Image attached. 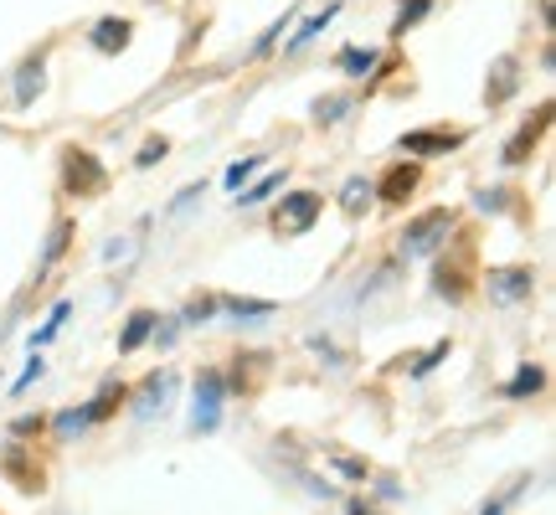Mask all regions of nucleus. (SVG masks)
Returning a JSON list of instances; mask_svg holds the SVG:
<instances>
[{"mask_svg": "<svg viewBox=\"0 0 556 515\" xmlns=\"http://www.w3.org/2000/svg\"><path fill=\"white\" fill-rule=\"evenodd\" d=\"M377 197V191H371V186H366V180H345V191H340V206H345V212H351V217H356V212H366V201Z\"/></svg>", "mask_w": 556, "mask_h": 515, "instance_id": "nucleus-16", "label": "nucleus"}, {"mask_svg": "<svg viewBox=\"0 0 556 515\" xmlns=\"http://www.w3.org/2000/svg\"><path fill=\"white\" fill-rule=\"evenodd\" d=\"M433 284H438V294L443 299H464L469 294V263H454V268L443 263V268L433 274Z\"/></svg>", "mask_w": 556, "mask_h": 515, "instance_id": "nucleus-12", "label": "nucleus"}, {"mask_svg": "<svg viewBox=\"0 0 556 515\" xmlns=\"http://www.w3.org/2000/svg\"><path fill=\"white\" fill-rule=\"evenodd\" d=\"M155 325H160V319L150 315V310H135V315H129V325H124V336H119V351H124V356H129V351H139L144 340L155 336Z\"/></svg>", "mask_w": 556, "mask_h": 515, "instance_id": "nucleus-11", "label": "nucleus"}, {"mask_svg": "<svg viewBox=\"0 0 556 515\" xmlns=\"http://www.w3.org/2000/svg\"><path fill=\"white\" fill-rule=\"evenodd\" d=\"M212 310H217L212 299H191V304H186V315H180V319H186V325H201V319L212 315Z\"/></svg>", "mask_w": 556, "mask_h": 515, "instance_id": "nucleus-25", "label": "nucleus"}, {"mask_svg": "<svg viewBox=\"0 0 556 515\" xmlns=\"http://www.w3.org/2000/svg\"><path fill=\"white\" fill-rule=\"evenodd\" d=\"M417 180H422V171H417V160H402V165H392V171H387V180H381V191H377V197L397 206V201H407V197L417 191Z\"/></svg>", "mask_w": 556, "mask_h": 515, "instance_id": "nucleus-6", "label": "nucleus"}, {"mask_svg": "<svg viewBox=\"0 0 556 515\" xmlns=\"http://www.w3.org/2000/svg\"><path fill=\"white\" fill-rule=\"evenodd\" d=\"M165 150H170V145H165V139H150V145H144V150H139V165H155V160L165 155Z\"/></svg>", "mask_w": 556, "mask_h": 515, "instance_id": "nucleus-28", "label": "nucleus"}, {"mask_svg": "<svg viewBox=\"0 0 556 515\" xmlns=\"http://www.w3.org/2000/svg\"><path fill=\"white\" fill-rule=\"evenodd\" d=\"M227 310H232L238 319H268L274 315V304H268V299H227Z\"/></svg>", "mask_w": 556, "mask_h": 515, "instance_id": "nucleus-17", "label": "nucleus"}, {"mask_svg": "<svg viewBox=\"0 0 556 515\" xmlns=\"http://www.w3.org/2000/svg\"><path fill=\"white\" fill-rule=\"evenodd\" d=\"M531 268H495L490 274V299H500V304H520V299H531Z\"/></svg>", "mask_w": 556, "mask_h": 515, "instance_id": "nucleus-5", "label": "nucleus"}, {"mask_svg": "<svg viewBox=\"0 0 556 515\" xmlns=\"http://www.w3.org/2000/svg\"><path fill=\"white\" fill-rule=\"evenodd\" d=\"M253 171H258V160H238V165L227 171V186H242V180L253 176Z\"/></svg>", "mask_w": 556, "mask_h": 515, "instance_id": "nucleus-26", "label": "nucleus"}, {"mask_svg": "<svg viewBox=\"0 0 556 515\" xmlns=\"http://www.w3.org/2000/svg\"><path fill=\"white\" fill-rule=\"evenodd\" d=\"M176 397V377H150L144 381V392H139V402H135V417H155V413H165V402Z\"/></svg>", "mask_w": 556, "mask_h": 515, "instance_id": "nucleus-8", "label": "nucleus"}, {"mask_svg": "<svg viewBox=\"0 0 556 515\" xmlns=\"http://www.w3.org/2000/svg\"><path fill=\"white\" fill-rule=\"evenodd\" d=\"M0 469H5V475L16 479L21 490H41V464H31V459H26V449H16V443L5 449V459H0Z\"/></svg>", "mask_w": 556, "mask_h": 515, "instance_id": "nucleus-9", "label": "nucleus"}, {"mask_svg": "<svg viewBox=\"0 0 556 515\" xmlns=\"http://www.w3.org/2000/svg\"><path fill=\"white\" fill-rule=\"evenodd\" d=\"M443 356H448V340H438V346H433V351H428V356H422V361H417L413 372H417V377H428V372H433V366H438V361H443Z\"/></svg>", "mask_w": 556, "mask_h": 515, "instance_id": "nucleus-24", "label": "nucleus"}, {"mask_svg": "<svg viewBox=\"0 0 556 515\" xmlns=\"http://www.w3.org/2000/svg\"><path fill=\"white\" fill-rule=\"evenodd\" d=\"M330 16H336V5H330V11H325V16H315V21H304V26H299V37H294V41H289V47H304V41H309V37H319V32H325V21H330Z\"/></svg>", "mask_w": 556, "mask_h": 515, "instance_id": "nucleus-22", "label": "nucleus"}, {"mask_svg": "<svg viewBox=\"0 0 556 515\" xmlns=\"http://www.w3.org/2000/svg\"><path fill=\"white\" fill-rule=\"evenodd\" d=\"M546 120H552V109H536V120L526 124V129H520V135L510 139V145H505V165H520V160L536 150V139L546 135Z\"/></svg>", "mask_w": 556, "mask_h": 515, "instance_id": "nucleus-7", "label": "nucleus"}, {"mask_svg": "<svg viewBox=\"0 0 556 515\" xmlns=\"http://www.w3.org/2000/svg\"><path fill=\"white\" fill-rule=\"evenodd\" d=\"M422 11H428V0H413V5H407V11L397 16V32H407V26H413V21L422 16Z\"/></svg>", "mask_w": 556, "mask_h": 515, "instance_id": "nucleus-29", "label": "nucleus"}, {"mask_svg": "<svg viewBox=\"0 0 556 515\" xmlns=\"http://www.w3.org/2000/svg\"><path fill=\"white\" fill-rule=\"evenodd\" d=\"M119 402H124V387H103V392L93 397V402H88V417L99 423V417H109L114 407H119Z\"/></svg>", "mask_w": 556, "mask_h": 515, "instance_id": "nucleus-18", "label": "nucleus"}, {"mask_svg": "<svg viewBox=\"0 0 556 515\" xmlns=\"http://www.w3.org/2000/svg\"><path fill=\"white\" fill-rule=\"evenodd\" d=\"M546 387V372L541 366H520L516 377L505 381V397H531V392H541Z\"/></svg>", "mask_w": 556, "mask_h": 515, "instance_id": "nucleus-15", "label": "nucleus"}, {"mask_svg": "<svg viewBox=\"0 0 556 515\" xmlns=\"http://www.w3.org/2000/svg\"><path fill=\"white\" fill-rule=\"evenodd\" d=\"M336 469L351 479H366V464H361V459H336Z\"/></svg>", "mask_w": 556, "mask_h": 515, "instance_id": "nucleus-31", "label": "nucleus"}, {"mask_svg": "<svg viewBox=\"0 0 556 515\" xmlns=\"http://www.w3.org/2000/svg\"><path fill=\"white\" fill-rule=\"evenodd\" d=\"M454 233V217L448 212H422V217L407 222V233H402V253L407 258H433L443 242Z\"/></svg>", "mask_w": 556, "mask_h": 515, "instance_id": "nucleus-1", "label": "nucleus"}, {"mask_svg": "<svg viewBox=\"0 0 556 515\" xmlns=\"http://www.w3.org/2000/svg\"><path fill=\"white\" fill-rule=\"evenodd\" d=\"M315 217H319V197L315 191H294V197L278 206L274 227L283 233V238H299V233H309V227H315Z\"/></svg>", "mask_w": 556, "mask_h": 515, "instance_id": "nucleus-4", "label": "nucleus"}, {"mask_svg": "<svg viewBox=\"0 0 556 515\" xmlns=\"http://www.w3.org/2000/svg\"><path fill=\"white\" fill-rule=\"evenodd\" d=\"M309 351H319L325 361H336V366H340V351H336V346H330L325 336H309Z\"/></svg>", "mask_w": 556, "mask_h": 515, "instance_id": "nucleus-30", "label": "nucleus"}, {"mask_svg": "<svg viewBox=\"0 0 556 515\" xmlns=\"http://www.w3.org/2000/svg\"><path fill=\"white\" fill-rule=\"evenodd\" d=\"M62 180H67L73 197H99L103 186H109L103 165L88 155V150H67V155H62Z\"/></svg>", "mask_w": 556, "mask_h": 515, "instance_id": "nucleus-3", "label": "nucleus"}, {"mask_svg": "<svg viewBox=\"0 0 556 515\" xmlns=\"http://www.w3.org/2000/svg\"><path fill=\"white\" fill-rule=\"evenodd\" d=\"M41 377V356L31 361V366H26V372H21V381H16V392H26V387H31V381Z\"/></svg>", "mask_w": 556, "mask_h": 515, "instance_id": "nucleus-32", "label": "nucleus"}, {"mask_svg": "<svg viewBox=\"0 0 556 515\" xmlns=\"http://www.w3.org/2000/svg\"><path fill=\"white\" fill-rule=\"evenodd\" d=\"M129 32H135L129 21H99L93 26V47L99 52H119V47H129Z\"/></svg>", "mask_w": 556, "mask_h": 515, "instance_id": "nucleus-13", "label": "nucleus"}, {"mask_svg": "<svg viewBox=\"0 0 556 515\" xmlns=\"http://www.w3.org/2000/svg\"><path fill=\"white\" fill-rule=\"evenodd\" d=\"M510 93H516V58H500L495 62V83L484 88V99H490V103H505Z\"/></svg>", "mask_w": 556, "mask_h": 515, "instance_id": "nucleus-14", "label": "nucleus"}, {"mask_svg": "<svg viewBox=\"0 0 556 515\" xmlns=\"http://www.w3.org/2000/svg\"><path fill=\"white\" fill-rule=\"evenodd\" d=\"M371 52H345V58H340V67H351V73H366V67H371Z\"/></svg>", "mask_w": 556, "mask_h": 515, "instance_id": "nucleus-27", "label": "nucleus"}, {"mask_svg": "<svg viewBox=\"0 0 556 515\" xmlns=\"http://www.w3.org/2000/svg\"><path fill=\"white\" fill-rule=\"evenodd\" d=\"M222 397H227L222 372H201V377H197V402H191V428H197V434H217Z\"/></svg>", "mask_w": 556, "mask_h": 515, "instance_id": "nucleus-2", "label": "nucleus"}, {"mask_svg": "<svg viewBox=\"0 0 556 515\" xmlns=\"http://www.w3.org/2000/svg\"><path fill=\"white\" fill-rule=\"evenodd\" d=\"M345 109H351V99H319V103H315V120H319V124H336Z\"/></svg>", "mask_w": 556, "mask_h": 515, "instance_id": "nucleus-20", "label": "nucleus"}, {"mask_svg": "<svg viewBox=\"0 0 556 515\" xmlns=\"http://www.w3.org/2000/svg\"><path fill=\"white\" fill-rule=\"evenodd\" d=\"M67 238H73V227H67V222H58V233H52V242H47V258H41V268H47V263H58L62 248H67Z\"/></svg>", "mask_w": 556, "mask_h": 515, "instance_id": "nucleus-21", "label": "nucleus"}, {"mask_svg": "<svg viewBox=\"0 0 556 515\" xmlns=\"http://www.w3.org/2000/svg\"><path fill=\"white\" fill-rule=\"evenodd\" d=\"M351 515H371V511H366V505H361V500H351Z\"/></svg>", "mask_w": 556, "mask_h": 515, "instance_id": "nucleus-33", "label": "nucleus"}, {"mask_svg": "<svg viewBox=\"0 0 556 515\" xmlns=\"http://www.w3.org/2000/svg\"><path fill=\"white\" fill-rule=\"evenodd\" d=\"M278 186H283V180H278V176H268V180H258V186H253V191H248V197H242V206H258V201H263V197H274Z\"/></svg>", "mask_w": 556, "mask_h": 515, "instance_id": "nucleus-23", "label": "nucleus"}, {"mask_svg": "<svg viewBox=\"0 0 556 515\" xmlns=\"http://www.w3.org/2000/svg\"><path fill=\"white\" fill-rule=\"evenodd\" d=\"M88 423H93V417H88V407H78V413H62V417H58V434L73 438V434H83Z\"/></svg>", "mask_w": 556, "mask_h": 515, "instance_id": "nucleus-19", "label": "nucleus"}, {"mask_svg": "<svg viewBox=\"0 0 556 515\" xmlns=\"http://www.w3.org/2000/svg\"><path fill=\"white\" fill-rule=\"evenodd\" d=\"M458 135H438V129H413V135H402V150L407 155H443V150H454Z\"/></svg>", "mask_w": 556, "mask_h": 515, "instance_id": "nucleus-10", "label": "nucleus"}]
</instances>
